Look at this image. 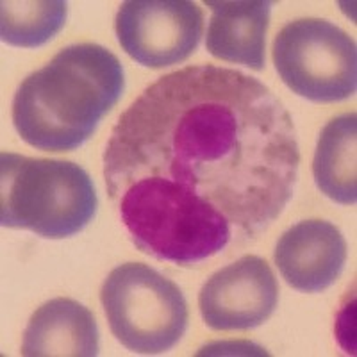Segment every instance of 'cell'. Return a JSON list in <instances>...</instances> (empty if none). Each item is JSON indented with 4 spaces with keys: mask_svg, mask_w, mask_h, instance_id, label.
Instances as JSON below:
<instances>
[{
    "mask_svg": "<svg viewBox=\"0 0 357 357\" xmlns=\"http://www.w3.org/2000/svg\"><path fill=\"white\" fill-rule=\"evenodd\" d=\"M357 118L345 113L321 129L312 159V175L325 197L343 206L357 200Z\"/></svg>",
    "mask_w": 357,
    "mask_h": 357,
    "instance_id": "11",
    "label": "cell"
},
{
    "mask_svg": "<svg viewBox=\"0 0 357 357\" xmlns=\"http://www.w3.org/2000/svg\"><path fill=\"white\" fill-rule=\"evenodd\" d=\"M0 8V36L13 47L36 49L65 27L66 2L63 0H4Z\"/></svg>",
    "mask_w": 357,
    "mask_h": 357,
    "instance_id": "12",
    "label": "cell"
},
{
    "mask_svg": "<svg viewBox=\"0 0 357 357\" xmlns=\"http://www.w3.org/2000/svg\"><path fill=\"white\" fill-rule=\"evenodd\" d=\"M123 88L122 63L113 52L95 43L70 45L18 86L13 126L38 151H75L116 106Z\"/></svg>",
    "mask_w": 357,
    "mask_h": 357,
    "instance_id": "2",
    "label": "cell"
},
{
    "mask_svg": "<svg viewBox=\"0 0 357 357\" xmlns=\"http://www.w3.org/2000/svg\"><path fill=\"white\" fill-rule=\"evenodd\" d=\"M102 159L107 193L136 184L241 241L284 211L301 165L279 97L240 70L213 65L149 86L120 116Z\"/></svg>",
    "mask_w": 357,
    "mask_h": 357,
    "instance_id": "1",
    "label": "cell"
},
{
    "mask_svg": "<svg viewBox=\"0 0 357 357\" xmlns=\"http://www.w3.org/2000/svg\"><path fill=\"white\" fill-rule=\"evenodd\" d=\"M98 199L84 168L72 161L0 155V223L47 240L75 236L93 220Z\"/></svg>",
    "mask_w": 357,
    "mask_h": 357,
    "instance_id": "3",
    "label": "cell"
},
{
    "mask_svg": "<svg viewBox=\"0 0 357 357\" xmlns=\"http://www.w3.org/2000/svg\"><path fill=\"white\" fill-rule=\"evenodd\" d=\"M273 65L293 93L311 102L331 104L356 93V41L329 20L286 24L273 41Z\"/></svg>",
    "mask_w": 357,
    "mask_h": 357,
    "instance_id": "5",
    "label": "cell"
},
{
    "mask_svg": "<svg viewBox=\"0 0 357 357\" xmlns=\"http://www.w3.org/2000/svg\"><path fill=\"white\" fill-rule=\"evenodd\" d=\"M213 17L206 49L216 59L261 72L272 2L264 0H206Z\"/></svg>",
    "mask_w": 357,
    "mask_h": 357,
    "instance_id": "9",
    "label": "cell"
},
{
    "mask_svg": "<svg viewBox=\"0 0 357 357\" xmlns=\"http://www.w3.org/2000/svg\"><path fill=\"white\" fill-rule=\"evenodd\" d=\"M118 43L146 68H167L195 52L204 13L190 0H127L114 20Z\"/></svg>",
    "mask_w": 357,
    "mask_h": 357,
    "instance_id": "6",
    "label": "cell"
},
{
    "mask_svg": "<svg viewBox=\"0 0 357 357\" xmlns=\"http://www.w3.org/2000/svg\"><path fill=\"white\" fill-rule=\"evenodd\" d=\"M347 263V241L325 220H304L280 236L275 264L293 289L321 293L334 284Z\"/></svg>",
    "mask_w": 357,
    "mask_h": 357,
    "instance_id": "8",
    "label": "cell"
},
{
    "mask_svg": "<svg viewBox=\"0 0 357 357\" xmlns=\"http://www.w3.org/2000/svg\"><path fill=\"white\" fill-rule=\"evenodd\" d=\"M98 327L93 312L72 298H52L34 311L24 331L25 357H93Z\"/></svg>",
    "mask_w": 357,
    "mask_h": 357,
    "instance_id": "10",
    "label": "cell"
},
{
    "mask_svg": "<svg viewBox=\"0 0 357 357\" xmlns=\"http://www.w3.org/2000/svg\"><path fill=\"white\" fill-rule=\"evenodd\" d=\"M279 284L263 257L243 256L207 279L199 295L204 321L213 331H248L272 317Z\"/></svg>",
    "mask_w": 357,
    "mask_h": 357,
    "instance_id": "7",
    "label": "cell"
},
{
    "mask_svg": "<svg viewBox=\"0 0 357 357\" xmlns=\"http://www.w3.org/2000/svg\"><path fill=\"white\" fill-rule=\"evenodd\" d=\"M100 302L113 336L136 354L168 352L183 340L190 321L181 288L143 263L111 270Z\"/></svg>",
    "mask_w": 357,
    "mask_h": 357,
    "instance_id": "4",
    "label": "cell"
}]
</instances>
